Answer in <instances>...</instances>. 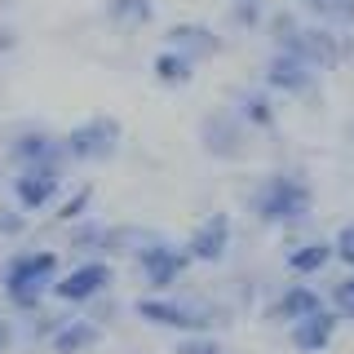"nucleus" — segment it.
<instances>
[{
  "label": "nucleus",
  "instance_id": "obj_22",
  "mask_svg": "<svg viewBox=\"0 0 354 354\" xmlns=\"http://www.w3.org/2000/svg\"><path fill=\"white\" fill-rule=\"evenodd\" d=\"M301 14L319 27H332V31H354V0H297Z\"/></svg>",
  "mask_w": 354,
  "mask_h": 354
},
{
  "label": "nucleus",
  "instance_id": "obj_9",
  "mask_svg": "<svg viewBox=\"0 0 354 354\" xmlns=\"http://www.w3.org/2000/svg\"><path fill=\"white\" fill-rule=\"evenodd\" d=\"M124 147V124L115 115H84L75 120L71 129H62V151L66 164H80V169H93V164H111Z\"/></svg>",
  "mask_w": 354,
  "mask_h": 354
},
{
  "label": "nucleus",
  "instance_id": "obj_3",
  "mask_svg": "<svg viewBox=\"0 0 354 354\" xmlns=\"http://www.w3.org/2000/svg\"><path fill=\"white\" fill-rule=\"evenodd\" d=\"M248 213L261 221V226H301V221L315 213V186L301 169H279L266 173L257 186L248 191Z\"/></svg>",
  "mask_w": 354,
  "mask_h": 354
},
{
  "label": "nucleus",
  "instance_id": "obj_25",
  "mask_svg": "<svg viewBox=\"0 0 354 354\" xmlns=\"http://www.w3.org/2000/svg\"><path fill=\"white\" fill-rule=\"evenodd\" d=\"M31 235V217L22 213V208H14L9 199H0V239L5 243H22Z\"/></svg>",
  "mask_w": 354,
  "mask_h": 354
},
{
  "label": "nucleus",
  "instance_id": "obj_7",
  "mask_svg": "<svg viewBox=\"0 0 354 354\" xmlns=\"http://www.w3.org/2000/svg\"><path fill=\"white\" fill-rule=\"evenodd\" d=\"M133 274H138V283L147 288V292H173V288H182V279L191 274V257H186V248L169 235H160V230H151L147 239L133 248Z\"/></svg>",
  "mask_w": 354,
  "mask_h": 354
},
{
  "label": "nucleus",
  "instance_id": "obj_12",
  "mask_svg": "<svg viewBox=\"0 0 354 354\" xmlns=\"http://www.w3.org/2000/svg\"><path fill=\"white\" fill-rule=\"evenodd\" d=\"M230 243H235V221H230V213H208L195 221V230L186 235V257H191V266H221L230 252Z\"/></svg>",
  "mask_w": 354,
  "mask_h": 354
},
{
  "label": "nucleus",
  "instance_id": "obj_31",
  "mask_svg": "<svg viewBox=\"0 0 354 354\" xmlns=\"http://www.w3.org/2000/svg\"><path fill=\"white\" fill-rule=\"evenodd\" d=\"M14 49H18V31L9 22H0V58H9Z\"/></svg>",
  "mask_w": 354,
  "mask_h": 354
},
{
  "label": "nucleus",
  "instance_id": "obj_15",
  "mask_svg": "<svg viewBox=\"0 0 354 354\" xmlns=\"http://www.w3.org/2000/svg\"><path fill=\"white\" fill-rule=\"evenodd\" d=\"M164 49H177V53H186L195 66L199 62H208V58H217L221 49H226V40H221V31H213L208 22H173V27H164Z\"/></svg>",
  "mask_w": 354,
  "mask_h": 354
},
{
  "label": "nucleus",
  "instance_id": "obj_1",
  "mask_svg": "<svg viewBox=\"0 0 354 354\" xmlns=\"http://www.w3.org/2000/svg\"><path fill=\"white\" fill-rule=\"evenodd\" d=\"M129 315L142 319L147 328L173 332V337H195V332H226L235 324V306L208 292H142L138 301H129Z\"/></svg>",
  "mask_w": 354,
  "mask_h": 354
},
{
  "label": "nucleus",
  "instance_id": "obj_11",
  "mask_svg": "<svg viewBox=\"0 0 354 354\" xmlns=\"http://www.w3.org/2000/svg\"><path fill=\"white\" fill-rule=\"evenodd\" d=\"M248 138H252L248 124L230 106H217L199 120V151L213 155V160H239L248 151Z\"/></svg>",
  "mask_w": 354,
  "mask_h": 354
},
{
  "label": "nucleus",
  "instance_id": "obj_26",
  "mask_svg": "<svg viewBox=\"0 0 354 354\" xmlns=\"http://www.w3.org/2000/svg\"><path fill=\"white\" fill-rule=\"evenodd\" d=\"M324 301H328V310L341 319V324H354V270L346 274V279L332 283V292L324 297Z\"/></svg>",
  "mask_w": 354,
  "mask_h": 354
},
{
  "label": "nucleus",
  "instance_id": "obj_2",
  "mask_svg": "<svg viewBox=\"0 0 354 354\" xmlns=\"http://www.w3.org/2000/svg\"><path fill=\"white\" fill-rule=\"evenodd\" d=\"M62 266H66L62 252L49 248V243H27V239L14 243V252L0 261V301H5V310L14 319L44 310Z\"/></svg>",
  "mask_w": 354,
  "mask_h": 354
},
{
  "label": "nucleus",
  "instance_id": "obj_13",
  "mask_svg": "<svg viewBox=\"0 0 354 354\" xmlns=\"http://www.w3.org/2000/svg\"><path fill=\"white\" fill-rule=\"evenodd\" d=\"M261 88H270L274 97H315V88H319V71L310 62L301 58H292V53H279L274 49L270 58H266L261 66Z\"/></svg>",
  "mask_w": 354,
  "mask_h": 354
},
{
  "label": "nucleus",
  "instance_id": "obj_20",
  "mask_svg": "<svg viewBox=\"0 0 354 354\" xmlns=\"http://www.w3.org/2000/svg\"><path fill=\"white\" fill-rule=\"evenodd\" d=\"M283 266L297 274V279H310V274H324L332 266V243L328 239H306V243H292L288 248Z\"/></svg>",
  "mask_w": 354,
  "mask_h": 354
},
{
  "label": "nucleus",
  "instance_id": "obj_17",
  "mask_svg": "<svg viewBox=\"0 0 354 354\" xmlns=\"http://www.w3.org/2000/svg\"><path fill=\"white\" fill-rule=\"evenodd\" d=\"M230 111L248 124V133H274V93L270 88H235Z\"/></svg>",
  "mask_w": 354,
  "mask_h": 354
},
{
  "label": "nucleus",
  "instance_id": "obj_27",
  "mask_svg": "<svg viewBox=\"0 0 354 354\" xmlns=\"http://www.w3.org/2000/svg\"><path fill=\"white\" fill-rule=\"evenodd\" d=\"M173 354H235L221 341V332H195V337L173 341Z\"/></svg>",
  "mask_w": 354,
  "mask_h": 354
},
{
  "label": "nucleus",
  "instance_id": "obj_14",
  "mask_svg": "<svg viewBox=\"0 0 354 354\" xmlns=\"http://www.w3.org/2000/svg\"><path fill=\"white\" fill-rule=\"evenodd\" d=\"M102 341H106L102 324H93L84 310H62L49 341H44V354H93Z\"/></svg>",
  "mask_w": 354,
  "mask_h": 354
},
{
  "label": "nucleus",
  "instance_id": "obj_28",
  "mask_svg": "<svg viewBox=\"0 0 354 354\" xmlns=\"http://www.w3.org/2000/svg\"><path fill=\"white\" fill-rule=\"evenodd\" d=\"M328 243H332V261H341L346 270H354V221H346Z\"/></svg>",
  "mask_w": 354,
  "mask_h": 354
},
{
  "label": "nucleus",
  "instance_id": "obj_21",
  "mask_svg": "<svg viewBox=\"0 0 354 354\" xmlns=\"http://www.w3.org/2000/svg\"><path fill=\"white\" fill-rule=\"evenodd\" d=\"M195 71H199V66L186 58V53L164 49V44H160V53L151 58V75H155V84H164V88H186L195 80Z\"/></svg>",
  "mask_w": 354,
  "mask_h": 354
},
{
  "label": "nucleus",
  "instance_id": "obj_29",
  "mask_svg": "<svg viewBox=\"0 0 354 354\" xmlns=\"http://www.w3.org/2000/svg\"><path fill=\"white\" fill-rule=\"evenodd\" d=\"M84 315L93 319V324H102V328H111V324H115L120 315H124V301H115V297L106 292V297H97L93 306H84Z\"/></svg>",
  "mask_w": 354,
  "mask_h": 354
},
{
  "label": "nucleus",
  "instance_id": "obj_23",
  "mask_svg": "<svg viewBox=\"0 0 354 354\" xmlns=\"http://www.w3.org/2000/svg\"><path fill=\"white\" fill-rule=\"evenodd\" d=\"M93 186H71V191H62V199L58 204H53V221H58V226H75V221H84V217H93Z\"/></svg>",
  "mask_w": 354,
  "mask_h": 354
},
{
  "label": "nucleus",
  "instance_id": "obj_10",
  "mask_svg": "<svg viewBox=\"0 0 354 354\" xmlns=\"http://www.w3.org/2000/svg\"><path fill=\"white\" fill-rule=\"evenodd\" d=\"M62 191H66V169H9V182H5V199L22 208L31 221L49 217Z\"/></svg>",
  "mask_w": 354,
  "mask_h": 354
},
{
  "label": "nucleus",
  "instance_id": "obj_4",
  "mask_svg": "<svg viewBox=\"0 0 354 354\" xmlns=\"http://www.w3.org/2000/svg\"><path fill=\"white\" fill-rule=\"evenodd\" d=\"M266 31H270V40H274V49H279V53H292V58L310 62L315 71H332V66H341V62L350 58L341 31L319 27V22H310V18L270 14V18H266Z\"/></svg>",
  "mask_w": 354,
  "mask_h": 354
},
{
  "label": "nucleus",
  "instance_id": "obj_5",
  "mask_svg": "<svg viewBox=\"0 0 354 354\" xmlns=\"http://www.w3.org/2000/svg\"><path fill=\"white\" fill-rule=\"evenodd\" d=\"M0 160L5 169H71L62 151V133L36 120H14L0 133Z\"/></svg>",
  "mask_w": 354,
  "mask_h": 354
},
{
  "label": "nucleus",
  "instance_id": "obj_6",
  "mask_svg": "<svg viewBox=\"0 0 354 354\" xmlns=\"http://www.w3.org/2000/svg\"><path fill=\"white\" fill-rule=\"evenodd\" d=\"M66 230V252L71 257H102V261H124L133 257L142 239L151 235L147 226H124V221H97V217H84L75 226H62Z\"/></svg>",
  "mask_w": 354,
  "mask_h": 354
},
{
  "label": "nucleus",
  "instance_id": "obj_30",
  "mask_svg": "<svg viewBox=\"0 0 354 354\" xmlns=\"http://www.w3.org/2000/svg\"><path fill=\"white\" fill-rule=\"evenodd\" d=\"M18 350V324L9 310H0V354H14Z\"/></svg>",
  "mask_w": 354,
  "mask_h": 354
},
{
  "label": "nucleus",
  "instance_id": "obj_16",
  "mask_svg": "<svg viewBox=\"0 0 354 354\" xmlns=\"http://www.w3.org/2000/svg\"><path fill=\"white\" fill-rule=\"evenodd\" d=\"M337 328H341V319L332 315L328 306H319L315 315L288 324V346H292L297 354H324L332 341H337Z\"/></svg>",
  "mask_w": 354,
  "mask_h": 354
},
{
  "label": "nucleus",
  "instance_id": "obj_32",
  "mask_svg": "<svg viewBox=\"0 0 354 354\" xmlns=\"http://www.w3.org/2000/svg\"><path fill=\"white\" fill-rule=\"evenodd\" d=\"M5 182H9V169H5V160H0V191H5Z\"/></svg>",
  "mask_w": 354,
  "mask_h": 354
},
{
  "label": "nucleus",
  "instance_id": "obj_19",
  "mask_svg": "<svg viewBox=\"0 0 354 354\" xmlns=\"http://www.w3.org/2000/svg\"><path fill=\"white\" fill-rule=\"evenodd\" d=\"M102 18L120 36H138V31H147L155 22V0H106Z\"/></svg>",
  "mask_w": 354,
  "mask_h": 354
},
{
  "label": "nucleus",
  "instance_id": "obj_24",
  "mask_svg": "<svg viewBox=\"0 0 354 354\" xmlns=\"http://www.w3.org/2000/svg\"><path fill=\"white\" fill-rule=\"evenodd\" d=\"M266 0H230V9H226V22L235 31H261L266 27Z\"/></svg>",
  "mask_w": 354,
  "mask_h": 354
},
{
  "label": "nucleus",
  "instance_id": "obj_18",
  "mask_svg": "<svg viewBox=\"0 0 354 354\" xmlns=\"http://www.w3.org/2000/svg\"><path fill=\"white\" fill-rule=\"evenodd\" d=\"M319 306H328L324 297H319V288H310L306 279H297V283H288L279 297H274V306L266 310V315L274 319V324H297V319H306V315H315Z\"/></svg>",
  "mask_w": 354,
  "mask_h": 354
},
{
  "label": "nucleus",
  "instance_id": "obj_33",
  "mask_svg": "<svg viewBox=\"0 0 354 354\" xmlns=\"http://www.w3.org/2000/svg\"><path fill=\"white\" fill-rule=\"evenodd\" d=\"M350 138H354V124H350Z\"/></svg>",
  "mask_w": 354,
  "mask_h": 354
},
{
  "label": "nucleus",
  "instance_id": "obj_8",
  "mask_svg": "<svg viewBox=\"0 0 354 354\" xmlns=\"http://www.w3.org/2000/svg\"><path fill=\"white\" fill-rule=\"evenodd\" d=\"M115 279H120L115 261H102V257H71V261L58 270V279H53L49 301L62 306V310H84V306H93L97 297L115 292Z\"/></svg>",
  "mask_w": 354,
  "mask_h": 354
}]
</instances>
